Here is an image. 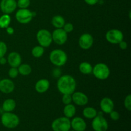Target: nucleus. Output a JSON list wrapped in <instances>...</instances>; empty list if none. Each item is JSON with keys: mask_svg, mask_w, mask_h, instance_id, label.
I'll return each instance as SVG.
<instances>
[{"mask_svg": "<svg viewBox=\"0 0 131 131\" xmlns=\"http://www.w3.org/2000/svg\"><path fill=\"white\" fill-rule=\"evenodd\" d=\"M71 128L75 131H84L86 129L87 125L84 119L80 117H75L70 121Z\"/></svg>", "mask_w": 131, "mask_h": 131, "instance_id": "15", "label": "nucleus"}, {"mask_svg": "<svg viewBox=\"0 0 131 131\" xmlns=\"http://www.w3.org/2000/svg\"><path fill=\"white\" fill-rule=\"evenodd\" d=\"M37 40L40 46L47 47L52 42V33L46 29H42L37 33Z\"/></svg>", "mask_w": 131, "mask_h": 131, "instance_id": "6", "label": "nucleus"}, {"mask_svg": "<svg viewBox=\"0 0 131 131\" xmlns=\"http://www.w3.org/2000/svg\"><path fill=\"white\" fill-rule=\"evenodd\" d=\"M98 114L97 110L92 107H87L83 110V115L86 118L93 119Z\"/></svg>", "mask_w": 131, "mask_h": 131, "instance_id": "21", "label": "nucleus"}, {"mask_svg": "<svg viewBox=\"0 0 131 131\" xmlns=\"http://www.w3.org/2000/svg\"><path fill=\"white\" fill-rule=\"evenodd\" d=\"M63 113L65 117L68 118L70 119L71 118H73L76 113V107L72 104L65 105L63 109Z\"/></svg>", "mask_w": 131, "mask_h": 131, "instance_id": "20", "label": "nucleus"}, {"mask_svg": "<svg viewBox=\"0 0 131 131\" xmlns=\"http://www.w3.org/2000/svg\"><path fill=\"white\" fill-rule=\"evenodd\" d=\"M18 74H19V71H18V69L16 67H11L10 70H8V75L11 78H15L17 77Z\"/></svg>", "mask_w": 131, "mask_h": 131, "instance_id": "31", "label": "nucleus"}, {"mask_svg": "<svg viewBox=\"0 0 131 131\" xmlns=\"http://www.w3.org/2000/svg\"><path fill=\"white\" fill-rule=\"evenodd\" d=\"M69 131H75V130H69Z\"/></svg>", "mask_w": 131, "mask_h": 131, "instance_id": "38", "label": "nucleus"}, {"mask_svg": "<svg viewBox=\"0 0 131 131\" xmlns=\"http://www.w3.org/2000/svg\"><path fill=\"white\" fill-rule=\"evenodd\" d=\"M30 5V0H18L17 6L20 9L27 8Z\"/></svg>", "mask_w": 131, "mask_h": 131, "instance_id": "27", "label": "nucleus"}, {"mask_svg": "<svg viewBox=\"0 0 131 131\" xmlns=\"http://www.w3.org/2000/svg\"><path fill=\"white\" fill-rule=\"evenodd\" d=\"M84 1L89 5H94L98 3L99 0H84Z\"/></svg>", "mask_w": 131, "mask_h": 131, "instance_id": "35", "label": "nucleus"}, {"mask_svg": "<svg viewBox=\"0 0 131 131\" xmlns=\"http://www.w3.org/2000/svg\"><path fill=\"white\" fill-rule=\"evenodd\" d=\"M118 45L120 48L122 50H125L127 48V43L124 40L121 41V42L118 43Z\"/></svg>", "mask_w": 131, "mask_h": 131, "instance_id": "34", "label": "nucleus"}, {"mask_svg": "<svg viewBox=\"0 0 131 131\" xmlns=\"http://www.w3.org/2000/svg\"><path fill=\"white\" fill-rule=\"evenodd\" d=\"M106 38L107 42L112 44H118L124 40L123 33L117 29H112L109 30L106 35Z\"/></svg>", "mask_w": 131, "mask_h": 131, "instance_id": "9", "label": "nucleus"}, {"mask_svg": "<svg viewBox=\"0 0 131 131\" xmlns=\"http://www.w3.org/2000/svg\"><path fill=\"white\" fill-rule=\"evenodd\" d=\"M76 81L70 75H61L57 81V88L63 95H72L76 89Z\"/></svg>", "mask_w": 131, "mask_h": 131, "instance_id": "1", "label": "nucleus"}, {"mask_svg": "<svg viewBox=\"0 0 131 131\" xmlns=\"http://www.w3.org/2000/svg\"><path fill=\"white\" fill-rule=\"evenodd\" d=\"M92 127L94 131H107L109 125L107 121L102 116V113L97 114V116L93 118Z\"/></svg>", "mask_w": 131, "mask_h": 131, "instance_id": "7", "label": "nucleus"}, {"mask_svg": "<svg viewBox=\"0 0 131 131\" xmlns=\"http://www.w3.org/2000/svg\"><path fill=\"white\" fill-rule=\"evenodd\" d=\"M79 47L84 50L89 49L93 44V38L90 33H83L79 38Z\"/></svg>", "mask_w": 131, "mask_h": 131, "instance_id": "12", "label": "nucleus"}, {"mask_svg": "<svg viewBox=\"0 0 131 131\" xmlns=\"http://www.w3.org/2000/svg\"><path fill=\"white\" fill-rule=\"evenodd\" d=\"M79 70L82 74L87 75V74H90L91 73H92L93 67L89 63L82 62L79 66Z\"/></svg>", "mask_w": 131, "mask_h": 131, "instance_id": "23", "label": "nucleus"}, {"mask_svg": "<svg viewBox=\"0 0 131 131\" xmlns=\"http://www.w3.org/2000/svg\"><path fill=\"white\" fill-rule=\"evenodd\" d=\"M124 106L127 110L128 111H130L131 110V95L129 94L124 100Z\"/></svg>", "mask_w": 131, "mask_h": 131, "instance_id": "29", "label": "nucleus"}, {"mask_svg": "<svg viewBox=\"0 0 131 131\" xmlns=\"http://www.w3.org/2000/svg\"><path fill=\"white\" fill-rule=\"evenodd\" d=\"M65 24V19L61 15H55L52 19V24L54 28H63Z\"/></svg>", "mask_w": 131, "mask_h": 131, "instance_id": "22", "label": "nucleus"}, {"mask_svg": "<svg viewBox=\"0 0 131 131\" xmlns=\"http://www.w3.org/2000/svg\"><path fill=\"white\" fill-rule=\"evenodd\" d=\"M16 107L15 101L12 99H7L3 102L2 109L5 112H12Z\"/></svg>", "mask_w": 131, "mask_h": 131, "instance_id": "19", "label": "nucleus"}, {"mask_svg": "<svg viewBox=\"0 0 131 131\" xmlns=\"http://www.w3.org/2000/svg\"><path fill=\"white\" fill-rule=\"evenodd\" d=\"M49 60L55 66L62 67L65 65L67 61V55L63 50L54 49L50 53Z\"/></svg>", "mask_w": 131, "mask_h": 131, "instance_id": "3", "label": "nucleus"}, {"mask_svg": "<svg viewBox=\"0 0 131 131\" xmlns=\"http://www.w3.org/2000/svg\"><path fill=\"white\" fill-rule=\"evenodd\" d=\"M114 106L115 104L113 101L109 97H104L101 100L100 102V107L101 110L102 112L106 114H110L114 110Z\"/></svg>", "mask_w": 131, "mask_h": 131, "instance_id": "16", "label": "nucleus"}, {"mask_svg": "<svg viewBox=\"0 0 131 131\" xmlns=\"http://www.w3.org/2000/svg\"><path fill=\"white\" fill-rule=\"evenodd\" d=\"M110 118H111V120H113V121H117V120H118L119 119H120V117L119 113L116 111H114V110H113V111L110 113Z\"/></svg>", "mask_w": 131, "mask_h": 131, "instance_id": "33", "label": "nucleus"}, {"mask_svg": "<svg viewBox=\"0 0 131 131\" xmlns=\"http://www.w3.org/2000/svg\"><path fill=\"white\" fill-rule=\"evenodd\" d=\"M50 83L47 79H41L36 83L35 88V90L39 93H45L49 88Z\"/></svg>", "mask_w": 131, "mask_h": 131, "instance_id": "18", "label": "nucleus"}, {"mask_svg": "<svg viewBox=\"0 0 131 131\" xmlns=\"http://www.w3.org/2000/svg\"><path fill=\"white\" fill-rule=\"evenodd\" d=\"M11 23V17L9 14H5L0 17V28L6 29Z\"/></svg>", "mask_w": 131, "mask_h": 131, "instance_id": "24", "label": "nucleus"}, {"mask_svg": "<svg viewBox=\"0 0 131 131\" xmlns=\"http://www.w3.org/2000/svg\"><path fill=\"white\" fill-rule=\"evenodd\" d=\"M15 84L14 82L9 79H3L0 80V92L8 94L14 90Z\"/></svg>", "mask_w": 131, "mask_h": 131, "instance_id": "14", "label": "nucleus"}, {"mask_svg": "<svg viewBox=\"0 0 131 131\" xmlns=\"http://www.w3.org/2000/svg\"><path fill=\"white\" fill-rule=\"evenodd\" d=\"M63 29H64V31H65L67 33H70V32H72L74 30V25L70 23H65V24H64L63 27Z\"/></svg>", "mask_w": 131, "mask_h": 131, "instance_id": "32", "label": "nucleus"}, {"mask_svg": "<svg viewBox=\"0 0 131 131\" xmlns=\"http://www.w3.org/2000/svg\"><path fill=\"white\" fill-rule=\"evenodd\" d=\"M52 41L58 45H63L68 38L67 33L63 28H56L52 33Z\"/></svg>", "mask_w": 131, "mask_h": 131, "instance_id": "10", "label": "nucleus"}, {"mask_svg": "<svg viewBox=\"0 0 131 131\" xmlns=\"http://www.w3.org/2000/svg\"><path fill=\"white\" fill-rule=\"evenodd\" d=\"M7 62L11 67L17 68L22 62V58L20 54L17 52H10L8 56Z\"/></svg>", "mask_w": 131, "mask_h": 131, "instance_id": "17", "label": "nucleus"}, {"mask_svg": "<svg viewBox=\"0 0 131 131\" xmlns=\"http://www.w3.org/2000/svg\"><path fill=\"white\" fill-rule=\"evenodd\" d=\"M17 1L15 0H1L0 2V9L5 14L12 13L17 8Z\"/></svg>", "mask_w": 131, "mask_h": 131, "instance_id": "11", "label": "nucleus"}, {"mask_svg": "<svg viewBox=\"0 0 131 131\" xmlns=\"http://www.w3.org/2000/svg\"><path fill=\"white\" fill-rule=\"evenodd\" d=\"M62 102L65 105L71 104L72 102V95L70 94H64L63 95Z\"/></svg>", "mask_w": 131, "mask_h": 131, "instance_id": "30", "label": "nucleus"}, {"mask_svg": "<svg viewBox=\"0 0 131 131\" xmlns=\"http://www.w3.org/2000/svg\"><path fill=\"white\" fill-rule=\"evenodd\" d=\"M6 33L9 35H12L13 33H14V28H12V27L8 26L6 28Z\"/></svg>", "mask_w": 131, "mask_h": 131, "instance_id": "36", "label": "nucleus"}, {"mask_svg": "<svg viewBox=\"0 0 131 131\" xmlns=\"http://www.w3.org/2000/svg\"><path fill=\"white\" fill-rule=\"evenodd\" d=\"M51 128L53 131H69L71 128L70 119L65 116L58 118L52 122Z\"/></svg>", "mask_w": 131, "mask_h": 131, "instance_id": "5", "label": "nucleus"}, {"mask_svg": "<svg viewBox=\"0 0 131 131\" xmlns=\"http://www.w3.org/2000/svg\"><path fill=\"white\" fill-rule=\"evenodd\" d=\"M92 73L96 78L100 80L107 79L110 75V69L106 64L99 63L93 67Z\"/></svg>", "mask_w": 131, "mask_h": 131, "instance_id": "4", "label": "nucleus"}, {"mask_svg": "<svg viewBox=\"0 0 131 131\" xmlns=\"http://www.w3.org/2000/svg\"><path fill=\"white\" fill-rule=\"evenodd\" d=\"M7 63V59L5 58V57H1L0 58V65H4Z\"/></svg>", "mask_w": 131, "mask_h": 131, "instance_id": "37", "label": "nucleus"}, {"mask_svg": "<svg viewBox=\"0 0 131 131\" xmlns=\"http://www.w3.org/2000/svg\"><path fill=\"white\" fill-rule=\"evenodd\" d=\"M34 12L28 9H19L15 14V19L20 24H28L31 21Z\"/></svg>", "mask_w": 131, "mask_h": 131, "instance_id": "8", "label": "nucleus"}, {"mask_svg": "<svg viewBox=\"0 0 131 131\" xmlns=\"http://www.w3.org/2000/svg\"><path fill=\"white\" fill-rule=\"evenodd\" d=\"M31 54L35 58H40L44 54V47L41 46H37L32 49Z\"/></svg>", "mask_w": 131, "mask_h": 131, "instance_id": "26", "label": "nucleus"}, {"mask_svg": "<svg viewBox=\"0 0 131 131\" xmlns=\"http://www.w3.org/2000/svg\"><path fill=\"white\" fill-rule=\"evenodd\" d=\"M0 80H1V79H0Z\"/></svg>", "mask_w": 131, "mask_h": 131, "instance_id": "39", "label": "nucleus"}, {"mask_svg": "<svg viewBox=\"0 0 131 131\" xmlns=\"http://www.w3.org/2000/svg\"><path fill=\"white\" fill-rule=\"evenodd\" d=\"M18 71H19V74L24 76H26L31 74L32 69L30 65L28 64H20L18 67Z\"/></svg>", "mask_w": 131, "mask_h": 131, "instance_id": "25", "label": "nucleus"}, {"mask_svg": "<svg viewBox=\"0 0 131 131\" xmlns=\"http://www.w3.org/2000/svg\"><path fill=\"white\" fill-rule=\"evenodd\" d=\"M2 125L8 129H14L19 125L20 123L19 116L12 112H5L1 117Z\"/></svg>", "mask_w": 131, "mask_h": 131, "instance_id": "2", "label": "nucleus"}, {"mask_svg": "<svg viewBox=\"0 0 131 131\" xmlns=\"http://www.w3.org/2000/svg\"><path fill=\"white\" fill-rule=\"evenodd\" d=\"M72 102H74V103L77 106H85L88 102V97L83 92H74L72 94Z\"/></svg>", "mask_w": 131, "mask_h": 131, "instance_id": "13", "label": "nucleus"}, {"mask_svg": "<svg viewBox=\"0 0 131 131\" xmlns=\"http://www.w3.org/2000/svg\"><path fill=\"white\" fill-rule=\"evenodd\" d=\"M8 47L5 42L0 41V58L3 57L7 52Z\"/></svg>", "mask_w": 131, "mask_h": 131, "instance_id": "28", "label": "nucleus"}]
</instances>
